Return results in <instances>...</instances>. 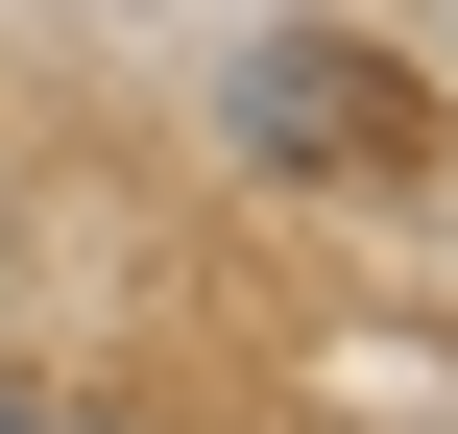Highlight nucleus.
<instances>
[{
	"mask_svg": "<svg viewBox=\"0 0 458 434\" xmlns=\"http://www.w3.org/2000/svg\"><path fill=\"white\" fill-rule=\"evenodd\" d=\"M242 121H266L290 169H386V121H411V97H386L362 48H266V72H242Z\"/></svg>",
	"mask_w": 458,
	"mask_h": 434,
	"instance_id": "obj_1",
	"label": "nucleus"
},
{
	"mask_svg": "<svg viewBox=\"0 0 458 434\" xmlns=\"http://www.w3.org/2000/svg\"><path fill=\"white\" fill-rule=\"evenodd\" d=\"M0 434H97V411H0Z\"/></svg>",
	"mask_w": 458,
	"mask_h": 434,
	"instance_id": "obj_2",
	"label": "nucleus"
}]
</instances>
